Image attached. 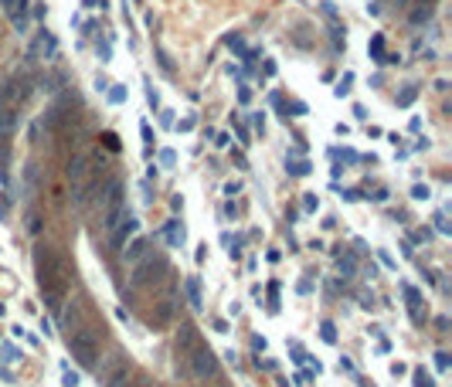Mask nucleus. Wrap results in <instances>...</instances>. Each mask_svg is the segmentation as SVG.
Masks as SVG:
<instances>
[{
    "label": "nucleus",
    "mask_w": 452,
    "mask_h": 387,
    "mask_svg": "<svg viewBox=\"0 0 452 387\" xmlns=\"http://www.w3.org/2000/svg\"><path fill=\"white\" fill-rule=\"evenodd\" d=\"M34 272H38V285L48 299L51 309L62 306V296H65V265L58 258V251L51 244H38L34 248Z\"/></svg>",
    "instance_id": "obj_1"
},
{
    "label": "nucleus",
    "mask_w": 452,
    "mask_h": 387,
    "mask_svg": "<svg viewBox=\"0 0 452 387\" xmlns=\"http://www.w3.org/2000/svg\"><path fill=\"white\" fill-rule=\"evenodd\" d=\"M68 350L82 367H99V336L92 326H78L75 333H68Z\"/></svg>",
    "instance_id": "obj_2"
},
{
    "label": "nucleus",
    "mask_w": 452,
    "mask_h": 387,
    "mask_svg": "<svg viewBox=\"0 0 452 387\" xmlns=\"http://www.w3.org/2000/svg\"><path fill=\"white\" fill-rule=\"evenodd\" d=\"M167 275H170L167 258H163V255L147 251V255H143V262H136V268H133V285H160Z\"/></svg>",
    "instance_id": "obj_3"
},
{
    "label": "nucleus",
    "mask_w": 452,
    "mask_h": 387,
    "mask_svg": "<svg viewBox=\"0 0 452 387\" xmlns=\"http://www.w3.org/2000/svg\"><path fill=\"white\" fill-rule=\"evenodd\" d=\"M187 364H191V374L194 377H201V381H208V377H215L218 374V357L211 353V346H197L191 357H187Z\"/></svg>",
    "instance_id": "obj_4"
},
{
    "label": "nucleus",
    "mask_w": 452,
    "mask_h": 387,
    "mask_svg": "<svg viewBox=\"0 0 452 387\" xmlns=\"http://www.w3.org/2000/svg\"><path fill=\"white\" fill-rule=\"evenodd\" d=\"M201 346V336H197V326H191V323H180V329H177V353L187 360L194 350Z\"/></svg>",
    "instance_id": "obj_5"
},
{
    "label": "nucleus",
    "mask_w": 452,
    "mask_h": 387,
    "mask_svg": "<svg viewBox=\"0 0 452 387\" xmlns=\"http://www.w3.org/2000/svg\"><path fill=\"white\" fill-rule=\"evenodd\" d=\"M14 129H17V105H14V102L0 92V136L7 140Z\"/></svg>",
    "instance_id": "obj_6"
},
{
    "label": "nucleus",
    "mask_w": 452,
    "mask_h": 387,
    "mask_svg": "<svg viewBox=\"0 0 452 387\" xmlns=\"http://www.w3.org/2000/svg\"><path fill=\"white\" fill-rule=\"evenodd\" d=\"M136 228H140V221H136V218L126 211V214H123V221H119V224H116V231H112V244L119 248V244H123L129 234H136Z\"/></svg>",
    "instance_id": "obj_7"
},
{
    "label": "nucleus",
    "mask_w": 452,
    "mask_h": 387,
    "mask_svg": "<svg viewBox=\"0 0 452 387\" xmlns=\"http://www.w3.org/2000/svg\"><path fill=\"white\" fill-rule=\"evenodd\" d=\"M3 3V14L17 24V31H24V17H27V0H0Z\"/></svg>",
    "instance_id": "obj_8"
},
{
    "label": "nucleus",
    "mask_w": 452,
    "mask_h": 387,
    "mask_svg": "<svg viewBox=\"0 0 452 387\" xmlns=\"http://www.w3.org/2000/svg\"><path fill=\"white\" fill-rule=\"evenodd\" d=\"M163 238H167V244H170V248H184L187 231H184V224L173 218V221H167V224H163Z\"/></svg>",
    "instance_id": "obj_9"
},
{
    "label": "nucleus",
    "mask_w": 452,
    "mask_h": 387,
    "mask_svg": "<svg viewBox=\"0 0 452 387\" xmlns=\"http://www.w3.org/2000/svg\"><path fill=\"white\" fill-rule=\"evenodd\" d=\"M401 292L408 296V309H411V319H415V323H422V309H418V303H422V296H418V289L405 282V285H401Z\"/></svg>",
    "instance_id": "obj_10"
},
{
    "label": "nucleus",
    "mask_w": 452,
    "mask_h": 387,
    "mask_svg": "<svg viewBox=\"0 0 452 387\" xmlns=\"http://www.w3.org/2000/svg\"><path fill=\"white\" fill-rule=\"evenodd\" d=\"M170 319H173V303H160V306L150 312V326H167Z\"/></svg>",
    "instance_id": "obj_11"
},
{
    "label": "nucleus",
    "mask_w": 452,
    "mask_h": 387,
    "mask_svg": "<svg viewBox=\"0 0 452 387\" xmlns=\"http://www.w3.org/2000/svg\"><path fill=\"white\" fill-rule=\"evenodd\" d=\"M184 292H187V303H191L194 309H201V306H204V299H201V282H197L194 275L184 282Z\"/></svg>",
    "instance_id": "obj_12"
},
{
    "label": "nucleus",
    "mask_w": 452,
    "mask_h": 387,
    "mask_svg": "<svg viewBox=\"0 0 452 387\" xmlns=\"http://www.w3.org/2000/svg\"><path fill=\"white\" fill-rule=\"evenodd\" d=\"M147 251H150V238H136V241L126 248V258H129V262H140Z\"/></svg>",
    "instance_id": "obj_13"
},
{
    "label": "nucleus",
    "mask_w": 452,
    "mask_h": 387,
    "mask_svg": "<svg viewBox=\"0 0 452 387\" xmlns=\"http://www.w3.org/2000/svg\"><path fill=\"white\" fill-rule=\"evenodd\" d=\"M367 55H371V61L384 65V58H387V55H384V38H381V34H374V38H371V44H367Z\"/></svg>",
    "instance_id": "obj_14"
},
{
    "label": "nucleus",
    "mask_w": 452,
    "mask_h": 387,
    "mask_svg": "<svg viewBox=\"0 0 452 387\" xmlns=\"http://www.w3.org/2000/svg\"><path fill=\"white\" fill-rule=\"evenodd\" d=\"M0 360H3V364H17V360H21V350H17L14 343H3V346H0Z\"/></svg>",
    "instance_id": "obj_15"
},
{
    "label": "nucleus",
    "mask_w": 452,
    "mask_h": 387,
    "mask_svg": "<svg viewBox=\"0 0 452 387\" xmlns=\"http://www.w3.org/2000/svg\"><path fill=\"white\" fill-rule=\"evenodd\" d=\"M286 170H289L293 177H306V173H309V163H306V160H289Z\"/></svg>",
    "instance_id": "obj_16"
},
{
    "label": "nucleus",
    "mask_w": 452,
    "mask_h": 387,
    "mask_svg": "<svg viewBox=\"0 0 452 387\" xmlns=\"http://www.w3.org/2000/svg\"><path fill=\"white\" fill-rule=\"evenodd\" d=\"M350 85H354V75H350V72H344V78L337 81V88H333V92L344 99V95H350Z\"/></svg>",
    "instance_id": "obj_17"
},
{
    "label": "nucleus",
    "mask_w": 452,
    "mask_h": 387,
    "mask_svg": "<svg viewBox=\"0 0 452 387\" xmlns=\"http://www.w3.org/2000/svg\"><path fill=\"white\" fill-rule=\"evenodd\" d=\"M109 102H112V105L126 102V85H112V88H109Z\"/></svg>",
    "instance_id": "obj_18"
},
{
    "label": "nucleus",
    "mask_w": 452,
    "mask_h": 387,
    "mask_svg": "<svg viewBox=\"0 0 452 387\" xmlns=\"http://www.w3.org/2000/svg\"><path fill=\"white\" fill-rule=\"evenodd\" d=\"M415 95H418V88H415V85H408V88L398 95V105H401V109H405V105H411V102H415Z\"/></svg>",
    "instance_id": "obj_19"
},
{
    "label": "nucleus",
    "mask_w": 452,
    "mask_h": 387,
    "mask_svg": "<svg viewBox=\"0 0 452 387\" xmlns=\"http://www.w3.org/2000/svg\"><path fill=\"white\" fill-rule=\"evenodd\" d=\"M320 336H323L326 343H337V326H333V323H323V326H320Z\"/></svg>",
    "instance_id": "obj_20"
},
{
    "label": "nucleus",
    "mask_w": 452,
    "mask_h": 387,
    "mask_svg": "<svg viewBox=\"0 0 452 387\" xmlns=\"http://www.w3.org/2000/svg\"><path fill=\"white\" fill-rule=\"evenodd\" d=\"M320 10H323V17H326V20H333V27H337V7H333L330 0H323V3H320Z\"/></svg>",
    "instance_id": "obj_21"
},
{
    "label": "nucleus",
    "mask_w": 452,
    "mask_h": 387,
    "mask_svg": "<svg viewBox=\"0 0 452 387\" xmlns=\"http://www.w3.org/2000/svg\"><path fill=\"white\" fill-rule=\"evenodd\" d=\"M411 197H415V201H429V197H432V190H429L425 183H415V187H411Z\"/></svg>",
    "instance_id": "obj_22"
},
{
    "label": "nucleus",
    "mask_w": 452,
    "mask_h": 387,
    "mask_svg": "<svg viewBox=\"0 0 452 387\" xmlns=\"http://www.w3.org/2000/svg\"><path fill=\"white\" fill-rule=\"evenodd\" d=\"M333 156H337V160H347V163H357V160H361L357 150H333Z\"/></svg>",
    "instance_id": "obj_23"
},
{
    "label": "nucleus",
    "mask_w": 452,
    "mask_h": 387,
    "mask_svg": "<svg viewBox=\"0 0 452 387\" xmlns=\"http://www.w3.org/2000/svg\"><path fill=\"white\" fill-rule=\"evenodd\" d=\"M415 387H435V384H432V377H429V374H425L422 367L415 370Z\"/></svg>",
    "instance_id": "obj_24"
},
{
    "label": "nucleus",
    "mask_w": 452,
    "mask_h": 387,
    "mask_svg": "<svg viewBox=\"0 0 452 387\" xmlns=\"http://www.w3.org/2000/svg\"><path fill=\"white\" fill-rule=\"evenodd\" d=\"M316 207H320V201H316V194H306V197H302V211H306V214H313Z\"/></svg>",
    "instance_id": "obj_25"
},
{
    "label": "nucleus",
    "mask_w": 452,
    "mask_h": 387,
    "mask_svg": "<svg viewBox=\"0 0 452 387\" xmlns=\"http://www.w3.org/2000/svg\"><path fill=\"white\" fill-rule=\"evenodd\" d=\"M194 126H197V119H194V116H184V119L177 122V129H180V133H191Z\"/></svg>",
    "instance_id": "obj_26"
},
{
    "label": "nucleus",
    "mask_w": 452,
    "mask_h": 387,
    "mask_svg": "<svg viewBox=\"0 0 452 387\" xmlns=\"http://www.w3.org/2000/svg\"><path fill=\"white\" fill-rule=\"evenodd\" d=\"M289 116H306V102L293 99V102H289Z\"/></svg>",
    "instance_id": "obj_27"
},
{
    "label": "nucleus",
    "mask_w": 452,
    "mask_h": 387,
    "mask_svg": "<svg viewBox=\"0 0 452 387\" xmlns=\"http://www.w3.org/2000/svg\"><path fill=\"white\" fill-rule=\"evenodd\" d=\"M160 163H163V166H173V163H177V153H173V150H160Z\"/></svg>",
    "instance_id": "obj_28"
},
{
    "label": "nucleus",
    "mask_w": 452,
    "mask_h": 387,
    "mask_svg": "<svg viewBox=\"0 0 452 387\" xmlns=\"http://www.w3.org/2000/svg\"><path fill=\"white\" fill-rule=\"evenodd\" d=\"M95 51H99V58L102 61H112L109 55H112V48H109V41H102V44H95Z\"/></svg>",
    "instance_id": "obj_29"
},
{
    "label": "nucleus",
    "mask_w": 452,
    "mask_h": 387,
    "mask_svg": "<svg viewBox=\"0 0 452 387\" xmlns=\"http://www.w3.org/2000/svg\"><path fill=\"white\" fill-rule=\"evenodd\" d=\"M435 231H439V234H449V221H446V214H435Z\"/></svg>",
    "instance_id": "obj_30"
},
{
    "label": "nucleus",
    "mask_w": 452,
    "mask_h": 387,
    "mask_svg": "<svg viewBox=\"0 0 452 387\" xmlns=\"http://www.w3.org/2000/svg\"><path fill=\"white\" fill-rule=\"evenodd\" d=\"M252 126H255V133H258V136L265 133V119H262V112H255V116H252Z\"/></svg>",
    "instance_id": "obj_31"
},
{
    "label": "nucleus",
    "mask_w": 452,
    "mask_h": 387,
    "mask_svg": "<svg viewBox=\"0 0 452 387\" xmlns=\"http://www.w3.org/2000/svg\"><path fill=\"white\" fill-rule=\"evenodd\" d=\"M102 143H106V150H119V140H116L112 133H106V136H102Z\"/></svg>",
    "instance_id": "obj_32"
},
{
    "label": "nucleus",
    "mask_w": 452,
    "mask_h": 387,
    "mask_svg": "<svg viewBox=\"0 0 452 387\" xmlns=\"http://www.w3.org/2000/svg\"><path fill=\"white\" fill-rule=\"evenodd\" d=\"M435 367L439 370H449V353H435Z\"/></svg>",
    "instance_id": "obj_33"
},
{
    "label": "nucleus",
    "mask_w": 452,
    "mask_h": 387,
    "mask_svg": "<svg viewBox=\"0 0 452 387\" xmlns=\"http://www.w3.org/2000/svg\"><path fill=\"white\" fill-rule=\"evenodd\" d=\"M78 384V374H75V370H68V367H65V387H75Z\"/></svg>",
    "instance_id": "obj_34"
},
{
    "label": "nucleus",
    "mask_w": 452,
    "mask_h": 387,
    "mask_svg": "<svg viewBox=\"0 0 452 387\" xmlns=\"http://www.w3.org/2000/svg\"><path fill=\"white\" fill-rule=\"evenodd\" d=\"M354 268H357L354 258H340V272H354Z\"/></svg>",
    "instance_id": "obj_35"
},
{
    "label": "nucleus",
    "mask_w": 452,
    "mask_h": 387,
    "mask_svg": "<svg viewBox=\"0 0 452 387\" xmlns=\"http://www.w3.org/2000/svg\"><path fill=\"white\" fill-rule=\"evenodd\" d=\"M140 133H143V140L153 143V133H150V122H140Z\"/></svg>",
    "instance_id": "obj_36"
},
{
    "label": "nucleus",
    "mask_w": 452,
    "mask_h": 387,
    "mask_svg": "<svg viewBox=\"0 0 452 387\" xmlns=\"http://www.w3.org/2000/svg\"><path fill=\"white\" fill-rule=\"evenodd\" d=\"M248 99H252V92H248V88H238V102L248 105Z\"/></svg>",
    "instance_id": "obj_37"
},
{
    "label": "nucleus",
    "mask_w": 452,
    "mask_h": 387,
    "mask_svg": "<svg viewBox=\"0 0 452 387\" xmlns=\"http://www.w3.org/2000/svg\"><path fill=\"white\" fill-rule=\"evenodd\" d=\"M3 312H7V306H3V303H0V316H3Z\"/></svg>",
    "instance_id": "obj_38"
}]
</instances>
